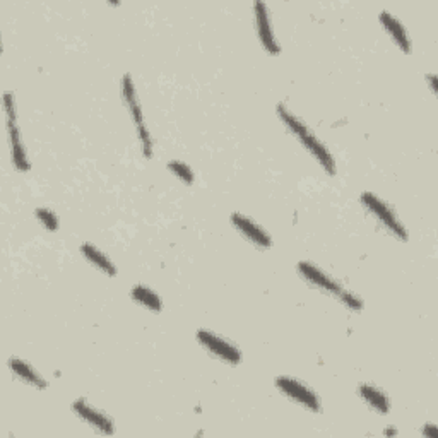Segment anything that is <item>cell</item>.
I'll return each mask as SVG.
<instances>
[{
  "label": "cell",
  "instance_id": "7a4b0ae2",
  "mask_svg": "<svg viewBox=\"0 0 438 438\" xmlns=\"http://www.w3.org/2000/svg\"><path fill=\"white\" fill-rule=\"evenodd\" d=\"M362 202H363V206L371 212V214L376 216V219H379L380 223H382L384 226L392 233V235L400 240H408L406 228L400 224V221L397 219V216L391 211V209H388V206H386V204L382 202V200L376 199L374 194H370V192H365V194L362 195Z\"/></svg>",
  "mask_w": 438,
  "mask_h": 438
},
{
  "label": "cell",
  "instance_id": "d6986e66",
  "mask_svg": "<svg viewBox=\"0 0 438 438\" xmlns=\"http://www.w3.org/2000/svg\"><path fill=\"white\" fill-rule=\"evenodd\" d=\"M4 108H6V115L9 120H16V106H14V96L11 93L4 94Z\"/></svg>",
  "mask_w": 438,
  "mask_h": 438
},
{
  "label": "cell",
  "instance_id": "e0dca14e",
  "mask_svg": "<svg viewBox=\"0 0 438 438\" xmlns=\"http://www.w3.org/2000/svg\"><path fill=\"white\" fill-rule=\"evenodd\" d=\"M36 218L47 230H59V218L55 212L48 211V209H36Z\"/></svg>",
  "mask_w": 438,
  "mask_h": 438
},
{
  "label": "cell",
  "instance_id": "ba28073f",
  "mask_svg": "<svg viewBox=\"0 0 438 438\" xmlns=\"http://www.w3.org/2000/svg\"><path fill=\"white\" fill-rule=\"evenodd\" d=\"M298 271H300V274L305 277L306 281L312 282L313 286L323 289V292L333 293L335 294V296L342 292V286L339 284V282H335L329 274L321 271V269L315 267V265L312 264H309V262H300V264H298Z\"/></svg>",
  "mask_w": 438,
  "mask_h": 438
},
{
  "label": "cell",
  "instance_id": "9a60e30c",
  "mask_svg": "<svg viewBox=\"0 0 438 438\" xmlns=\"http://www.w3.org/2000/svg\"><path fill=\"white\" fill-rule=\"evenodd\" d=\"M130 296H132L134 301L141 303L144 305L146 309L153 310V312H159L163 309V303L159 300V296L153 289L146 288V286H134L132 292H130Z\"/></svg>",
  "mask_w": 438,
  "mask_h": 438
},
{
  "label": "cell",
  "instance_id": "5bb4252c",
  "mask_svg": "<svg viewBox=\"0 0 438 438\" xmlns=\"http://www.w3.org/2000/svg\"><path fill=\"white\" fill-rule=\"evenodd\" d=\"M359 394H362L363 400H365L367 404H370V406L374 408L376 413H380V415H387L388 409H391L387 396L384 394V392H380L379 388H375L374 386L363 384V386H359Z\"/></svg>",
  "mask_w": 438,
  "mask_h": 438
},
{
  "label": "cell",
  "instance_id": "8fae6325",
  "mask_svg": "<svg viewBox=\"0 0 438 438\" xmlns=\"http://www.w3.org/2000/svg\"><path fill=\"white\" fill-rule=\"evenodd\" d=\"M7 129H9L12 163H14V166L18 168V170L28 171L30 170V159H28L26 153H24V146L21 142V137H19V130L18 125H16V120H9V118H7Z\"/></svg>",
  "mask_w": 438,
  "mask_h": 438
},
{
  "label": "cell",
  "instance_id": "ac0fdd59",
  "mask_svg": "<svg viewBox=\"0 0 438 438\" xmlns=\"http://www.w3.org/2000/svg\"><path fill=\"white\" fill-rule=\"evenodd\" d=\"M338 298L342 303H345L346 306H350L351 310H362L363 309V301L359 300V298L356 296V294H353L351 292H346L345 288H342V292L338 294Z\"/></svg>",
  "mask_w": 438,
  "mask_h": 438
},
{
  "label": "cell",
  "instance_id": "8992f818",
  "mask_svg": "<svg viewBox=\"0 0 438 438\" xmlns=\"http://www.w3.org/2000/svg\"><path fill=\"white\" fill-rule=\"evenodd\" d=\"M231 223H233V226H235L236 230L245 236V238L250 240L253 245H257V247H260V248L271 247V243H272L271 236L265 233V230H262L259 224L253 223L250 218L235 212V214H231Z\"/></svg>",
  "mask_w": 438,
  "mask_h": 438
},
{
  "label": "cell",
  "instance_id": "2e32d148",
  "mask_svg": "<svg viewBox=\"0 0 438 438\" xmlns=\"http://www.w3.org/2000/svg\"><path fill=\"white\" fill-rule=\"evenodd\" d=\"M168 168H170V170L173 171V173L177 175L180 180H183V182L188 183V185H190V183L194 182V171H192L190 168L185 165V163H182V161H170V163H168Z\"/></svg>",
  "mask_w": 438,
  "mask_h": 438
},
{
  "label": "cell",
  "instance_id": "277c9868",
  "mask_svg": "<svg viewBox=\"0 0 438 438\" xmlns=\"http://www.w3.org/2000/svg\"><path fill=\"white\" fill-rule=\"evenodd\" d=\"M197 339L200 345L206 347L209 353L214 355L216 358H221L223 362L230 363V365H238L241 362V353L238 351V347L233 346L226 339L219 338V335L212 333H207V330H199Z\"/></svg>",
  "mask_w": 438,
  "mask_h": 438
},
{
  "label": "cell",
  "instance_id": "4fadbf2b",
  "mask_svg": "<svg viewBox=\"0 0 438 438\" xmlns=\"http://www.w3.org/2000/svg\"><path fill=\"white\" fill-rule=\"evenodd\" d=\"M81 253H83L86 259L91 262L93 265H96L100 271H103L105 274H108V276H112V277L117 276V267L113 265V262L110 260L103 252L98 250L94 245L91 243L81 245Z\"/></svg>",
  "mask_w": 438,
  "mask_h": 438
},
{
  "label": "cell",
  "instance_id": "30bf717a",
  "mask_svg": "<svg viewBox=\"0 0 438 438\" xmlns=\"http://www.w3.org/2000/svg\"><path fill=\"white\" fill-rule=\"evenodd\" d=\"M380 23L384 24V28L388 31V35L392 36V40H394V43L397 47H400V50L403 52H411V42H409L408 38V33L404 30V26L400 24V21H397L394 16L391 14V12L382 11L380 12Z\"/></svg>",
  "mask_w": 438,
  "mask_h": 438
},
{
  "label": "cell",
  "instance_id": "52a82bcc",
  "mask_svg": "<svg viewBox=\"0 0 438 438\" xmlns=\"http://www.w3.org/2000/svg\"><path fill=\"white\" fill-rule=\"evenodd\" d=\"M72 409H74V413L81 417V420H84L86 423L91 425V427L94 430H98V432L105 433V435L113 433V421L110 420L108 416H105L101 411H98V409L89 406L86 400L83 399L76 400V403L72 404Z\"/></svg>",
  "mask_w": 438,
  "mask_h": 438
},
{
  "label": "cell",
  "instance_id": "5b68a950",
  "mask_svg": "<svg viewBox=\"0 0 438 438\" xmlns=\"http://www.w3.org/2000/svg\"><path fill=\"white\" fill-rule=\"evenodd\" d=\"M253 11H255V23H257V31H259V38L264 48L272 55H277L281 52L279 43H277L276 36L271 30V21H269V12L267 6L264 2H255L253 4Z\"/></svg>",
  "mask_w": 438,
  "mask_h": 438
},
{
  "label": "cell",
  "instance_id": "9c48e42d",
  "mask_svg": "<svg viewBox=\"0 0 438 438\" xmlns=\"http://www.w3.org/2000/svg\"><path fill=\"white\" fill-rule=\"evenodd\" d=\"M122 100H124L127 108H129L130 117H132L137 129L139 127H144V118H142V110L136 93V86H134L132 77H130L129 74H125V76L122 77Z\"/></svg>",
  "mask_w": 438,
  "mask_h": 438
},
{
  "label": "cell",
  "instance_id": "6da1fadb",
  "mask_svg": "<svg viewBox=\"0 0 438 438\" xmlns=\"http://www.w3.org/2000/svg\"><path fill=\"white\" fill-rule=\"evenodd\" d=\"M277 115H279L281 120L284 122V125L292 130L294 136L298 137V141L303 142V146H305L306 149H309L310 153L318 159V163L323 166V170H325L327 173L334 175L335 161H334L333 154H330L329 151H327V147L323 146L309 129H306V125L303 124L300 118L294 117L284 105H277Z\"/></svg>",
  "mask_w": 438,
  "mask_h": 438
},
{
  "label": "cell",
  "instance_id": "7c38bea8",
  "mask_svg": "<svg viewBox=\"0 0 438 438\" xmlns=\"http://www.w3.org/2000/svg\"><path fill=\"white\" fill-rule=\"evenodd\" d=\"M9 367L12 374L21 379L23 382L30 384L36 388H47V380L40 374H36V370H33V367L28 365V363L21 362V359H11Z\"/></svg>",
  "mask_w": 438,
  "mask_h": 438
},
{
  "label": "cell",
  "instance_id": "3957f363",
  "mask_svg": "<svg viewBox=\"0 0 438 438\" xmlns=\"http://www.w3.org/2000/svg\"><path fill=\"white\" fill-rule=\"evenodd\" d=\"M276 386L282 394H286L289 399H293L294 403L301 404V406L309 408L310 411H321V400L318 396L313 391H310L305 384L298 382V380L292 379V376H279L276 380Z\"/></svg>",
  "mask_w": 438,
  "mask_h": 438
}]
</instances>
